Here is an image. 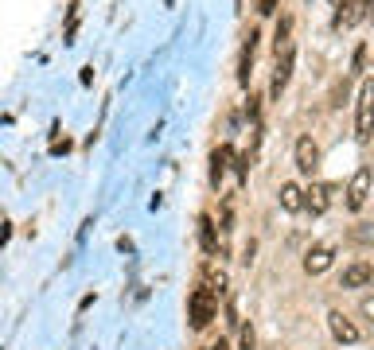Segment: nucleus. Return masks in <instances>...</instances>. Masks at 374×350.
Listing matches in <instances>:
<instances>
[{"label":"nucleus","instance_id":"nucleus-1","mask_svg":"<svg viewBox=\"0 0 374 350\" xmlns=\"http://www.w3.org/2000/svg\"><path fill=\"white\" fill-rule=\"evenodd\" d=\"M219 315V292L214 288H207V285H199L195 292H191V299H187V319H191V327L195 331H203L207 323Z\"/></svg>","mask_w":374,"mask_h":350},{"label":"nucleus","instance_id":"nucleus-2","mask_svg":"<svg viewBox=\"0 0 374 350\" xmlns=\"http://www.w3.org/2000/svg\"><path fill=\"white\" fill-rule=\"evenodd\" d=\"M355 137L370 140L374 137V78H363L359 102H355Z\"/></svg>","mask_w":374,"mask_h":350},{"label":"nucleus","instance_id":"nucleus-3","mask_svg":"<svg viewBox=\"0 0 374 350\" xmlns=\"http://www.w3.org/2000/svg\"><path fill=\"white\" fill-rule=\"evenodd\" d=\"M370 187H374V171H370V164H363V168H355L351 175V183H347V191H343V203H347V211H363L367 206V198H370Z\"/></svg>","mask_w":374,"mask_h":350},{"label":"nucleus","instance_id":"nucleus-4","mask_svg":"<svg viewBox=\"0 0 374 350\" xmlns=\"http://www.w3.org/2000/svg\"><path fill=\"white\" fill-rule=\"evenodd\" d=\"M328 331H331V339H336L339 346H355L363 339L359 323H355L351 315H343L339 307H331V312H328Z\"/></svg>","mask_w":374,"mask_h":350},{"label":"nucleus","instance_id":"nucleus-5","mask_svg":"<svg viewBox=\"0 0 374 350\" xmlns=\"http://www.w3.org/2000/svg\"><path fill=\"white\" fill-rule=\"evenodd\" d=\"M293 164L301 175H316V168H320V144H316L312 137H301L293 148Z\"/></svg>","mask_w":374,"mask_h":350},{"label":"nucleus","instance_id":"nucleus-6","mask_svg":"<svg viewBox=\"0 0 374 350\" xmlns=\"http://www.w3.org/2000/svg\"><path fill=\"white\" fill-rule=\"evenodd\" d=\"M293 63H296V51H293V47L277 55V66H273V82H269V97H281V94H285L289 78H293Z\"/></svg>","mask_w":374,"mask_h":350},{"label":"nucleus","instance_id":"nucleus-7","mask_svg":"<svg viewBox=\"0 0 374 350\" xmlns=\"http://www.w3.org/2000/svg\"><path fill=\"white\" fill-rule=\"evenodd\" d=\"M331 261H336V245H331V241H323V245H312L308 257H304V272H308V277H320V272L331 269Z\"/></svg>","mask_w":374,"mask_h":350},{"label":"nucleus","instance_id":"nucleus-8","mask_svg":"<svg viewBox=\"0 0 374 350\" xmlns=\"http://www.w3.org/2000/svg\"><path fill=\"white\" fill-rule=\"evenodd\" d=\"M370 8H374V0H347V4H339V12H336L331 23H336V28H355Z\"/></svg>","mask_w":374,"mask_h":350},{"label":"nucleus","instance_id":"nucleus-9","mask_svg":"<svg viewBox=\"0 0 374 350\" xmlns=\"http://www.w3.org/2000/svg\"><path fill=\"white\" fill-rule=\"evenodd\" d=\"M374 280V265L370 261H351L339 277V288H367Z\"/></svg>","mask_w":374,"mask_h":350},{"label":"nucleus","instance_id":"nucleus-10","mask_svg":"<svg viewBox=\"0 0 374 350\" xmlns=\"http://www.w3.org/2000/svg\"><path fill=\"white\" fill-rule=\"evenodd\" d=\"M281 211H289V214L308 211V191L301 183H281Z\"/></svg>","mask_w":374,"mask_h":350},{"label":"nucleus","instance_id":"nucleus-11","mask_svg":"<svg viewBox=\"0 0 374 350\" xmlns=\"http://www.w3.org/2000/svg\"><path fill=\"white\" fill-rule=\"evenodd\" d=\"M331 195H336V183H312L308 187V211L323 214L331 206Z\"/></svg>","mask_w":374,"mask_h":350},{"label":"nucleus","instance_id":"nucleus-12","mask_svg":"<svg viewBox=\"0 0 374 350\" xmlns=\"http://www.w3.org/2000/svg\"><path fill=\"white\" fill-rule=\"evenodd\" d=\"M230 156H234V148H230V144H222V148H214V152H211V183H214V187H219L222 175H227Z\"/></svg>","mask_w":374,"mask_h":350},{"label":"nucleus","instance_id":"nucleus-13","mask_svg":"<svg viewBox=\"0 0 374 350\" xmlns=\"http://www.w3.org/2000/svg\"><path fill=\"white\" fill-rule=\"evenodd\" d=\"M289 36H293V16H281V20H277V31H273V51H289V47H293V39H289Z\"/></svg>","mask_w":374,"mask_h":350},{"label":"nucleus","instance_id":"nucleus-14","mask_svg":"<svg viewBox=\"0 0 374 350\" xmlns=\"http://www.w3.org/2000/svg\"><path fill=\"white\" fill-rule=\"evenodd\" d=\"M199 238H203V249H207V253H214V249H219V238H214V222H211V218L199 222Z\"/></svg>","mask_w":374,"mask_h":350},{"label":"nucleus","instance_id":"nucleus-15","mask_svg":"<svg viewBox=\"0 0 374 350\" xmlns=\"http://www.w3.org/2000/svg\"><path fill=\"white\" fill-rule=\"evenodd\" d=\"M359 315H363V319H370V323H374V296H363V304H359Z\"/></svg>","mask_w":374,"mask_h":350},{"label":"nucleus","instance_id":"nucleus-16","mask_svg":"<svg viewBox=\"0 0 374 350\" xmlns=\"http://www.w3.org/2000/svg\"><path fill=\"white\" fill-rule=\"evenodd\" d=\"M234 168H238V179H246V175H249V152L238 156V164H234Z\"/></svg>","mask_w":374,"mask_h":350},{"label":"nucleus","instance_id":"nucleus-17","mask_svg":"<svg viewBox=\"0 0 374 350\" xmlns=\"http://www.w3.org/2000/svg\"><path fill=\"white\" fill-rule=\"evenodd\" d=\"M254 343H257L254 327H242V350H254Z\"/></svg>","mask_w":374,"mask_h":350},{"label":"nucleus","instance_id":"nucleus-18","mask_svg":"<svg viewBox=\"0 0 374 350\" xmlns=\"http://www.w3.org/2000/svg\"><path fill=\"white\" fill-rule=\"evenodd\" d=\"M257 12H261V16H273V12H277V0H257Z\"/></svg>","mask_w":374,"mask_h":350},{"label":"nucleus","instance_id":"nucleus-19","mask_svg":"<svg viewBox=\"0 0 374 350\" xmlns=\"http://www.w3.org/2000/svg\"><path fill=\"white\" fill-rule=\"evenodd\" d=\"M363 63H367V47H359V51H355V63H351V70L359 74V70H363Z\"/></svg>","mask_w":374,"mask_h":350},{"label":"nucleus","instance_id":"nucleus-20","mask_svg":"<svg viewBox=\"0 0 374 350\" xmlns=\"http://www.w3.org/2000/svg\"><path fill=\"white\" fill-rule=\"evenodd\" d=\"M211 350H227V343H222V339H219V343H214V346H211Z\"/></svg>","mask_w":374,"mask_h":350},{"label":"nucleus","instance_id":"nucleus-21","mask_svg":"<svg viewBox=\"0 0 374 350\" xmlns=\"http://www.w3.org/2000/svg\"><path fill=\"white\" fill-rule=\"evenodd\" d=\"M331 4H336V8H339V4H347V0H331Z\"/></svg>","mask_w":374,"mask_h":350},{"label":"nucleus","instance_id":"nucleus-22","mask_svg":"<svg viewBox=\"0 0 374 350\" xmlns=\"http://www.w3.org/2000/svg\"><path fill=\"white\" fill-rule=\"evenodd\" d=\"M370 20H374V12H370Z\"/></svg>","mask_w":374,"mask_h":350}]
</instances>
